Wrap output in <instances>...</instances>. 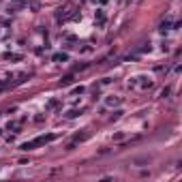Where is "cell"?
<instances>
[{
  "instance_id": "6da1fadb",
  "label": "cell",
  "mask_w": 182,
  "mask_h": 182,
  "mask_svg": "<svg viewBox=\"0 0 182 182\" xmlns=\"http://www.w3.org/2000/svg\"><path fill=\"white\" fill-rule=\"evenodd\" d=\"M52 139H54V135H41V137L32 139V142H26V144H21V150H32V148H36V146H43V144L52 142Z\"/></svg>"
},
{
  "instance_id": "7a4b0ae2",
  "label": "cell",
  "mask_w": 182,
  "mask_h": 182,
  "mask_svg": "<svg viewBox=\"0 0 182 182\" xmlns=\"http://www.w3.org/2000/svg\"><path fill=\"white\" fill-rule=\"evenodd\" d=\"M54 60H56V62H66V60H69V56H66V54H56Z\"/></svg>"
},
{
  "instance_id": "3957f363",
  "label": "cell",
  "mask_w": 182,
  "mask_h": 182,
  "mask_svg": "<svg viewBox=\"0 0 182 182\" xmlns=\"http://www.w3.org/2000/svg\"><path fill=\"white\" fill-rule=\"evenodd\" d=\"M71 81H73V77L69 75V77H64V79H62V84H64V86H66V84H71Z\"/></svg>"
}]
</instances>
